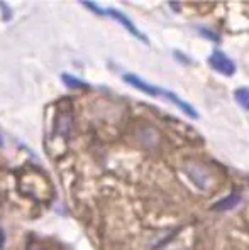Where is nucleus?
I'll use <instances>...</instances> for the list:
<instances>
[{
	"mask_svg": "<svg viewBox=\"0 0 249 250\" xmlns=\"http://www.w3.org/2000/svg\"><path fill=\"white\" fill-rule=\"evenodd\" d=\"M208 62H210V66L215 71L224 76H232L234 73H236V64H234V61L230 60L229 56H226L222 51H214L212 56L208 58Z\"/></svg>",
	"mask_w": 249,
	"mask_h": 250,
	"instance_id": "f257e3e1",
	"label": "nucleus"
},
{
	"mask_svg": "<svg viewBox=\"0 0 249 250\" xmlns=\"http://www.w3.org/2000/svg\"><path fill=\"white\" fill-rule=\"evenodd\" d=\"M102 14H105V16L112 17V19H115L117 22H120V24L124 25V27L127 29V31L131 32V34H134L137 39H141V41H144L146 44H148V38H146L144 34H142L141 31L134 25V22L129 19V17L126 16V14H122L120 10H115V9H102Z\"/></svg>",
	"mask_w": 249,
	"mask_h": 250,
	"instance_id": "f03ea898",
	"label": "nucleus"
},
{
	"mask_svg": "<svg viewBox=\"0 0 249 250\" xmlns=\"http://www.w3.org/2000/svg\"><path fill=\"white\" fill-rule=\"evenodd\" d=\"M124 80H126L131 86H134V88H137L139 91H142V93L151 95V97H161L163 88H158V86H155V84L144 82V80L139 78V76H136V75H131V73L129 75H124Z\"/></svg>",
	"mask_w": 249,
	"mask_h": 250,
	"instance_id": "7ed1b4c3",
	"label": "nucleus"
},
{
	"mask_svg": "<svg viewBox=\"0 0 249 250\" xmlns=\"http://www.w3.org/2000/svg\"><path fill=\"white\" fill-rule=\"evenodd\" d=\"M241 201V196L237 193H232L229 198H226V200H221L219 203H215L214 209H217V211H224V209H229V208H234L236 205H239Z\"/></svg>",
	"mask_w": 249,
	"mask_h": 250,
	"instance_id": "20e7f679",
	"label": "nucleus"
},
{
	"mask_svg": "<svg viewBox=\"0 0 249 250\" xmlns=\"http://www.w3.org/2000/svg\"><path fill=\"white\" fill-rule=\"evenodd\" d=\"M234 97H236V102L243 106L244 110H249V88H239V90H236V93H234Z\"/></svg>",
	"mask_w": 249,
	"mask_h": 250,
	"instance_id": "39448f33",
	"label": "nucleus"
},
{
	"mask_svg": "<svg viewBox=\"0 0 249 250\" xmlns=\"http://www.w3.org/2000/svg\"><path fill=\"white\" fill-rule=\"evenodd\" d=\"M61 78H63V82L67 83L69 88H90V84H89V83L82 82V80L75 78V76L63 75V76H61Z\"/></svg>",
	"mask_w": 249,
	"mask_h": 250,
	"instance_id": "423d86ee",
	"label": "nucleus"
},
{
	"mask_svg": "<svg viewBox=\"0 0 249 250\" xmlns=\"http://www.w3.org/2000/svg\"><path fill=\"white\" fill-rule=\"evenodd\" d=\"M200 32H202V34H205V36H208V38L217 39V41H219V36H217V34H212V32H208L207 29H202V31H200Z\"/></svg>",
	"mask_w": 249,
	"mask_h": 250,
	"instance_id": "0eeeda50",
	"label": "nucleus"
},
{
	"mask_svg": "<svg viewBox=\"0 0 249 250\" xmlns=\"http://www.w3.org/2000/svg\"><path fill=\"white\" fill-rule=\"evenodd\" d=\"M3 244H5V235H3V231L0 230V250H2Z\"/></svg>",
	"mask_w": 249,
	"mask_h": 250,
	"instance_id": "6e6552de",
	"label": "nucleus"
},
{
	"mask_svg": "<svg viewBox=\"0 0 249 250\" xmlns=\"http://www.w3.org/2000/svg\"><path fill=\"white\" fill-rule=\"evenodd\" d=\"M29 250H41V249H38V247H29Z\"/></svg>",
	"mask_w": 249,
	"mask_h": 250,
	"instance_id": "1a4fd4ad",
	"label": "nucleus"
},
{
	"mask_svg": "<svg viewBox=\"0 0 249 250\" xmlns=\"http://www.w3.org/2000/svg\"><path fill=\"white\" fill-rule=\"evenodd\" d=\"M0 144H2V139H0Z\"/></svg>",
	"mask_w": 249,
	"mask_h": 250,
	"instance_id": "9d476101",
	"label": "nucleus"
}]
</instances>
